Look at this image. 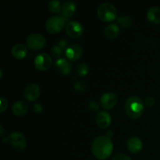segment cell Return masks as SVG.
Listing matches in <instances>:
<instances>
[{
  "label": "cell",
  "instance_id": "obj_21",
  "mask_svg": "<svg viewBox=\"0 0 160 160\" xmlns=\"http://www.w3.org/2000/svg\"><path fill=\"white\" fill-rule=\"evenodd\" d=\"M117 22L123 28H129L132 24V19L130 16L123 15L117 18Z\"/></svg>",
  "mask_w": 160,
  "mask_h": 160
},
{
  "label": "cell",
  "instance_id": "obj_8",
  "mask_svg": "<svg viewBox=\"0 0 160 160\" xmlns=\"http://www.w3.org/2000/svg\"><path fill=\"white\" fill-rule=\"evenodd\" d=\"M52 65V58L48 53L42 52L36 56L34 59V66L41 70H48Z\"/></svg>",
  "mask_w": 160,
  "mask_h": 160
},
{
  "label": "cell",
  "instance_id": "obj_28",
  "mask_svg": "<svg viewBox=\"0 0 160 160\" xmlns=\"http://www.w3.org/2000/svg\"><path fill=\"white\" fill-rule=\"evenodd\" d=\"M33 109H34V111L36 113H41V112H42L43 108H42V106L40 103H35V104L33 106Z\"/></svg>",
  "mask_w": 160,
  "mask_h": 160
},
{
  "label": "cell",
  "instance_id": "obj_19",
  "mask_svg": "<svg viewBox=\"0 0 160 160\" xmlns=\"http://www.w3.org/2000/svg\"><path fill=\"white\" fill-rule=\"evenodd\" d=\"M120 32V28L116 23H109L105 28V35L109 39H114L117 37Z\"/></svg>",
  "mask_w": 160,
  "mask_h": 160
},
{
  "label": "cell",
  "instance_id": "obj_23",
  "mask_svg": "<svg viewBox=\"0 0 160 160\" xmlns=\"http://www.w3.org/2000/svg\"><path fill=\"white\" fill-rule=\"evenodd\" d=\"M63 50L65 49H64L62 46H60L59 44H58V45H54L51 49V54L52 56H54V57H57L59 59V57H60L62 55V53H63Z\"/></svg>",
  "mask_w": 160,
  "mask_h": 160
},
{
  "label": "cell",
  "instance_id": "obj_20",
  "mask_svg": "<svg viewBox=\"0 0 160 160\" xmlns=\"http://www.w3.org/2000/svg\"><path fill=\"white\" fill-rule=\"evenodd\" d=\"M48 8L53 13H58L61 11L62 6L59 0H51L48 3Z\"/></svg>",
  "mask_w": 160,
  "mask_h": 160
},
{
  "label": "cell",
  "instance_id": "obj_22",
  "mask_svg": "<svg viewBox=\"0 0 160 160\" xmlns=\"http://www.w3.org/2000/svg\"><path fill=\"white\" fill-rule=\"evenodd\" d=\"M76 73L79 76H85L88 73V66L85 62H80L76 67Z\"/></svg>",
  "mask_w": 160,
  "mask_h": 160
},
{
  "label": "cell",
  "instance_id": "obj_2",
  "mask_svg": "<svg viewBox=\"0 0 160 160\" xmlns=\"http://www.w3.org/2000/svg\"><path fill=\"white\" fill-rule=\"evenodd\" d=\"M125 111L131 118H138L144 112L143 101L138 96L129 97L125 103Z\"/></svg>",
  "mask_w": 160,
  "mask_h": 160
},
{
  "label": "cell",
  "instance_id": "obj_29",
  "mask_svg": "<svg viewBox=\"0 0 160 160\" xmlns=\"http://www.w3.org/2000/svg\"><path fill=\"white\" fill-rule=\"evenodd\" d=\"M88 107L90 108L92 110L96 111L98 109V104L95 101H91L88 104Z\"/></svg>",
  "mask_w": 160,
  "mask_h": 160
},
{
  "label": "cell",
  "instance_id": "obj_12",
  "mask_svg": "<svg viewBox=\"0 0 160 160\" xmlns=\"http://www.w3.org/2000/svg\"><path fill=\"white\" fill-rule=\"evenodd\" d=\"M95 120H96L97 124L100 128L105 129V128H108L109 125L110 124L111 116L109 112H106V111H100L97 113Z\"/></svg>",
  "mask_w": 160,
  "mask_h": 160
},
{
  "label": "cell",
  "instance_id": "obj_10",
  "mask_svg": "<svg viewBox=\"0 0 160 160\" xmlns=\"http://www.w3.org/2000/svg\"><path fill=\"white\" fill-rule=\"evenodd\" d=\"M66 31H67V34L71 38H78L82 34L84 28L79 22L72 20L67 23L66 27Z\"/></svg>",
  "mask_w": 160,
  "mask_h": 160
},
{
  "label": "cell",
  "instance_id": "obj_24",
  "mask_svg": "<svg viewBox=\"0 0 160 160\" xmlns=\"http://www.w3.org/2000/svg\"><path fill=\"white\" fill-rule=\"evenodd\" d=\"M74 88L80 92H84L86 89V84L83 81H78L74 84Z\"/></svg>",
  "mask_w": 160,
  "mask_h": 160
},
{
  "label": "cell",
  "instance_id": "obj_4",
  "mask_svg": "<svg viewBox=\"0 0 160 160\" xmlns=\"http://www.w3.org/2000/svg\"><path fill=\"white\" fill-rule=\"evenodd\" d=\"M65 23L66 20L62 17L58 15L52 16L47 20L45 23V28L48 32L56 34L59 32L63 28Z\"/></svg>",
  "mask_w": 160,
  "mask_h": 160
},
{
  "label": "cell",
  "instance_id": "obj_1",
  "mask_svg": "<svg viewBox=\"0 0 160 160\" xmlns=\"http://www.w3.org/2000/svg\"><path fill=\"white\" fill-rule=\"evenodd\" d=\"M113 149V144L107 135H99L94 139L92 145V152L98 159H105L109 157Z\"/></svg>",
  "mask_w": 160,
  "mask_h": 160
},
{
  "label": "cell",
  "instance_id": "obj_9",
  "mask_svg": "<svg viewBox=\"0 0 160 160\" xmlns=\"http://www.w3.org/2000/svg\"><path fill=\"white\" fill-rule=\"evenodd\" d=\"M118 102V96L114 92H106L103 94L100 98L101 105L106 109H111Z\"/></svg>",
  "mask_w": 160,
  "mask_h": 160
},
{
  "label": "cell",
  "instance_id": "obj_3",
  "mask_svg": "<svg viewBox=\"0 0 160 160\" xmlns=\"http://www.w3.org/2000/svg\"><path fill=\"white\" fill-rule=\"evenodd\" d=\"M98 17L103 21H112L116 19L117 11L114 5L110 2H103L97 9Z\"/></svg>",
  "mask_w": 160,
  "mask_h": 160
},
{
  "label": "cell",
  "instance_id": "obj_5",
  "mask_svg": "<svg viewBox=\"0 0 160 160\" xmlns=\"http://www.w3.org/2000/svg\"><path fill=\"white\" fill-rule=\"evenodd\" d=\"M26 44L31 49L38 50L45 46L46 44V39L45 36L40 33H32L27 38Z\"/></svg>",
  "mask_w": 160,
  "mask_h": 160
},
{
  "label": "cell",
  "instance_id": "obj_30",
  "mask_svg": "<svg viewBox=\"0 0 160 160\" xmlns=\"http://www.w3.org/2000/svg\"><path fill=\"white\" fill-rule=\"evenodd\" d=\"M0 129H1V135L2 136L3 134H4V129H3L2 125H0Z\"/></svg>",
  "mask_w": 160,
  "mask_h": 160
},
{
  "label": "cell",
  "instance_id": "obj_16",
  "mask_svg": "<svg viewBox=\"0 0 160 160\" xmlns=\"http://www.w3.org/2000/svg\"><path fill=\"white\" fill-rule=\"evenodd\" d=\"M12 55L17 59H23L27 56L28 50H27L26 46L23 44H16L12 46V50H11Z\"/></svg>",
  "mask_w": 160,
  "mask_h": 160
},
{
  "label": "cell",
  "instance_id": "obj_17",
  "mask_svg": "<svg viewBox=\"0 0 160 160\" xmlns=\"http://www.w3.org/2000/svg\"><path fill=\"white\" fill-rule=\"evenodd\" d=\"M12 110L14 114L18 116L24 115L28 111V106L25 102L17 101L12 106Z\"/></svg>",
  "mask_w": 160,
  "mask_h": 160
},
{
  "label": "cell",
  "instance_id": "obj_14",
  "mask_svg": "<svg viewBox=\"0 0 160 160\" xmlns=\"http://www.w3.org/2000/svg\"><path fill=\"white\" fill-rule=\"evenodd\" d=\"M55 67L58 71L63 74H68L72 70V65L65 58H59L55 62Z\"/></svg>",
  "mask_w": 160,
  "mask_h": 160
},
{
  "label": "cell",
  "instance_id": "obj_11",
  "mask_svg": "<svg viewBox=\"0 0 160 160\" xmlns=\"http://www.w3.org/2000/svg\"><path fill=\"white\" fill-rule=\"evenodd\" d=\"M40 87L35 83L29 84L24 89V96L29 101H34L40 95Z\"/></svg>",
  "mask_w": 160,
  "mask_h": 160
},
{
  "label": "cell",
  "instance_id": "obj_26",
  "mask_svg": "<svg viewBox=\"0 0 160 160\" xmlns=\"http://www.w3.org/2000/svg\"><path fill=\"white\" fill-rule=\"evenodd\" d=\"M0 103H1V106H0V112H2L3 111L7 108V106H8L7 99L3 98V97H2V98H0Z\"/></svg>",
  "mask_w": 160,
  "mask_h": 160
},
{
  "label": "cell",
  "instance_id": "obj_7",
  "mask_svg": "<svg viewBox=\"0 0 160 160\" xmlns=\"http://www.w3.org/2000/svg\"><path fill=\"white\" fill-rule=\"evenodd\" d=\"M83 47L78 43H73L68 45L65 50V56L69 60H78L83 54Z\"/></svg>",
  "mask_w": 160,
  "mask_h": 160
},
{
  "label": "cell",
  "instance_id": "obj_15",
  "mask_svg": "<svg viewBox=\"0 0 160 160\" xmlns=\"http://www.w3.org/2000/svg\"><path fill=\"white\" fill-rule=\"evenodd\" d=\"M127 145L130 152L133 153H137L142 150L143 144H142V140L137 136H133L131 137L128 140Z\"/></svg>",
  "mask_w": 160,
  "mask_h": 160
},
{
  "label": "cell",
  "instance_id": "obj_27",
  "mask_svg": "<svg viewBox=\"0 0 160 160\" xmlns=\"http://www.w3.org/2000/svg\"><path fill=\"white\" fill-rule=\"evenodd\" d=\"M145 104L148 107H151L155 104V99L152 97H147L145 99Z\"/></svg>",
  "mask_w": 160,
  "mask_h": 160
},
{
  "label": "cell",
  "instance_id": "obj_25",
  "mask_svg": "<svg viewBox=\"0 0 160 160\" xmlns=\"http://www.w3.org/2000/svg\"><path fill=\"white\" fill-rule=\"evenodd\" d=\"M112 160H132L128 155L123 154V153H118L116 154L115 156L112 157Z\"/></svg>",
  "mask_w": 160,
  "mask_h": 160
},
{
  "label": "cell",
  "instance_id": "obj_6",
  "mask_svg": "<svg viewBox=\"0 0 160 160\" xmlns=\"http://www.w3.org/2000/svg\"><path fill=\"white\" fill-rule=\"evenodd\" d=\"M8 142L12 146L18 150H23L27 145V141L24 135L19 131H12L8 137Z\"/></svg>",
  "mask_w": 160,
  "mask_h": 160
},
{
  "label": "cell",
  "instance_id": "obj_13",
  "mask_svg": "<svg viewBox=\"0 0 160 160\" xmlns=\"http://www.w3.org/2000/svg\"><path fill=\"white\" fill-rule=\"evenodd\" d=\"M76 11V3L73 1H67L62 4L61 14L65 20L70 18Z\"/></svg>",
  "mask_w": 160,
  "mask_h": 160
},
{
  "label": "cell",
  "instance_id": "obj_18",
  "mask_svg": "<svg viewBox=\"0 0 160 160\" xmlns=\"http://www.w3.org/2000/svg\"><path fill=\"white\" fill-rule=\"evenodd\" d=\"M147 17L150 22L153 23H160V8L159 6H152L150 9H148L147 12Z\"/></svg>",
  "mask_w": 160,
  "mask_h": 160
}]
</instances>
